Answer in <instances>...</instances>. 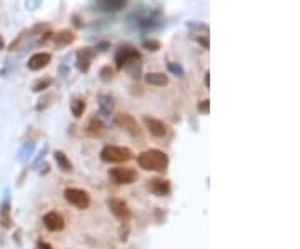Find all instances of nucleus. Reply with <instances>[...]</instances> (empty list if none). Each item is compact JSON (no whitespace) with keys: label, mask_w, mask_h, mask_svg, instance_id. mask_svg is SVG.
Masks as SVG:
<instances>
[{"label":"nucleus","mask_w":300,"mask_h":249,"mask_svg":"<svg viewBox=\"0 0 300 249\" xmlns=\"http://www.w3.org/2000/svg\"><path fill=\"white\" fill-rule=\"evenodd\" d=\"M137 162L144 171L165 172L169 168V156L160 149H147L139 154Z\"/></svg>","instance_id":"obj_1"},{"label":"nucleus","mask_w":300,"mask_h":249,"mask_svg":"<svg viewBox=\"0 0 300 249\" xmlns=\"http://www.w3.org/2000/svg\"><path fill=\"white\" fill-rule=\"evenodd\" d=\"M147 189H149L150 194H154L157 197H164V196L170 194L172 186L167 179H164V177H154V179L147 181Z\"/></svg>","instance_id":"obj_8"},{"label":"nucleus","mask_w":300,"mask_h":249,"mask_svg":"<svg viewBox=\"0 0 300 249\" xmlns=\"http://www.w3.org/2000/svg\"><path fill=\"white\" fill-rule=\"evenodd\" d=\"M50 60H52V55H50L49 52H39V54H34L30 57L27 62V67L30 70H40L43 67H47Z\"/></svg>","instance_id":"obj_12"},{"label":"nucleus","mask_w":300,"mask_h":249,"mask_svg":"<svg viewBox=\"0 0 300 249\" xmlns=\"http://www.w3.org/2000/svg\"><path fill=\"white\" fill-rule=\"evenodd\" d=\"M63 197H65V201L70 204V206L77 208L80 211H84L90 206V196H88V193L84 189L68 188V189H65V193H63Z\"/></svg>","instance_id":"obj_3"},{"label":"nucleus","mask_w":300,"mask_h":249,"mask_svg":"<svg viewBox=\"0 0 300 249\" xmlns=\"http://www.w3.org/2000/svg\"><path fill=\"white\" fill-rule=\"evenodd\" d=\"M145 82L150 86H157V87H164L169 84V75L164 72H150L145 75Z\"/></svg>","instance_id":"obj_14"},{"label":"nucleus","mask_w":300,"mask_h":249,"mask_svg":"<svg viewBox=\"0 0 300 249\" xmlns=\"http://www.w3.org/2000/svg\"><path fill=\"white\" fill-rule=\"evenodd\" d=\"M4 49V40H2V37H0V50Z\"/></svg>","instance_id":"obj_29"},{"label":"nucleus","mask_w":300,"mask_h":249,"mask_svg":"<svg viewBox=\"0 0 300 249\" xmlns=\"http://www.w3.org/2000/svg\"><path fill=\"white\" fill-rule=\"evenodd\" d=\"M167 67H169V70H170L172 74H174V75H177V77H183V75H185L183 69H182L180 66H178V64L169 62V64H167Z\"/></svg>","instance_id":"obj_23"},{"label":"nucleus","mask_w":300,"mask_h":249,"mask_svg":"<svg viewBox=\"0 0 300 249\" xmlns=\"http://www.w3.org/2000/svg\"><path fill=\"white\" fill-rule=\"evenodd\" d=\"M104 132H105V126H104V122H102L97 116H94L90 120H88V124H87V134H88V136L102 137V136H104Z\"/></svg>","instance_id":"obj_13"},{"label":"nucleus","mask_w":300,"mask_h":249,"mask_svg":"<svg viewBox=\"0 0 300 249\" xmlns=\"http://www.w3.org/2000/svg\"><path fill=\"white\" fill-rule=\"evenodd\" d=\"M135 60H140V52L137 49H133L130 46H122L117 49L116 52V66L119 70L125 69L129 64L135 62Z\"/></svg>","instance_id":"obj_6"},{"label":"nucleus","mask_w":300,"mask_h":249,"mask_svg":"<svg viewBox=\"0 0 300 249\" xmlns=\"http://www.w3.org/2000/svg\"><path fill=\"white\" fill-rule=\"evenodd\" d=\"M74 40H75V34L70 29L59 30L54 35V42L57 44V46H68V44H72Z\"/></svg>","instance_id":"obj_16"},{"label":"nucleus","mask_w":300,"mask_h":249,"mask_svg":"<svg viewBox=\"0 0 300 249\" xmlns=\"http://www.w3.org/2000/svg\"><path fill=\"white\" fill-rule=\"evenodd\" d=\"M142 47L150 50V52H157V50L162 49V44L155 39H145V40H142Z\"/></svg>","instance_id":"obj_20"},{"label":"nucleus","mask_w":300,"mask_h":249,"mask_svg":"<svg viewBox=\"0 0 300 249\" xmlns=\"http://www.w3.org/2000/svg\"><path fill=\"white\" fill-rule=\"evenodd\" d=\"M37 247H39V249H54L52 246L49 244V242H45L43 239H39V242H37Z\"/></svg>","instance_id":"obj_25"},{"label":"nucleus","mask_w":300,"mask_h":249,"mask_svg":"<svg viewBox=\"0 0 300 249\" xmlns=\"http://www.w3.org/2000/svg\"><path fill=\"white\" fill-rule=\"evenodd\" d=\"M129 0H100V5L104 10H110V12H117L120 9H124Z\"/></svg>","instance_id":"obj_19"},{"label":"nucleus","mask_w":300,"mask_h":249,"mask_svg":"<svg viewBox=\"0 0 300 249\" xmlns=\"http://www.w3.org/2000/svg\"><path fill=\"white\" fill-rule=\"evenodd\" d=\"M50 86H52V79H40L34 84V89H32V91L34 92H43V91H47Z\"/></svg>","instance_id":"obj_21"},{"label":"nucleus","mask_w":300,"mask_h":249,"mask_svg":"<svg viewBox=\"0 0 300 249\" xmlns=\"http://www.w3.org/2000/svg\"><path fill=\"white\" fill-rule=\"evenodd\" d=\"M99 107H100V112L104 114V116H110L116 109V102L110 97V95H100L99 97Z\"/></svg>","instance_id":"obj_17"},{"label":"nucleus","mask_w":300,"mask_h":249,"mask_svg":"<svg viewBox=\"0 0 300 249\" xmlns=\"http://www.w3.org/2000/svg\"><path fill=\"white\" fill-rule=\"evenodd\" d=\"M132 151L122 146H105L100 151V159L104 162H127L132 159Z\"/></svg>","instance_id":"obj_2"},{"label":"nucleus","mask_w":300,"mask_h":249,"mask_svg":"<svg viewBox=\"0 0 300 249\" xmlns=\"http://www.w3.org/2000/svg\"><path fill=\"white\" fill-rule=\"evenodd\" d=\"M95 55H97V52H95V50L90 49V47H84V49L79 50V52H77V62H75V66H77L79 72L87 74L88 70H90L92 60H94Z\"/></svg>","instance_id":"obj_9"},{"label":"nucleus","mask_w":300,"mask_h":249,"mask_svg":"<svg viewBox=\"0 0 300 249\" xmlns=\"http://www.w3.org/2000/svg\"><path fill=\"white\" fill-rule=\"evenodd\" d=\"M108 177L112 182L119 184V186H129L137 181V171L130 168H113L108 171Z\"/></svg>","instance_id":"obj_4"},{"label":"nucleus","mask_w":300,"mask_h":249,"mask_svg":"<svg viewBox=\"0 0 300 249\" xmlns=\"http://www.w3.org/2000/svg\"><path fill=\"white\" fill-rule=\"evenodd\" d=\"M42 35H43V34H42ZM50 37H52V34H50V32H47V34L42 37V42H47V40L50 39Z\"/></svg>","instance_id":"obj_27"},{"label":"nucleus","mask_w":300,"mask_h":249,"mask_svg":"<svg viewBox=\"0 0 300 249\" xmlns=\"http://www.w3.org/2000/svg\"><path fill=\"white\" fill-rule=\"evenodd\" d=\"M197 109H199L200 114H209L210 112V100L205 99V100H202L199 106H197Z\"/></svg>","instance_id":"obj_24"},{"label":"nucleus","mask_w":300,"mask_h":249,"mask_svg":"<svg viewBox=\"0 0 300 249\" xmlns=\"http://www.w3.org/2000/svg\"><path fill=\"white\" fill-rule=\"evenodd\" d=\"M107 206L110 209V213L116 216L119 221L129 222L132 219V209L129 208V204L122 199H108Z\"/></svg>","instance_id":"obj_7"},{"label":"nucleus","mask_w":300,"mask_h":249,"mask_svg":"<svg viewBox=\"0 0 300 249\" xmlns=\"http://www.w3.org/2000/svg\"><path fill=\"white\" fill-rule=\"evenodd\" d=\"M197 42H199L203 49H209V39H207V37H205V39H202V37H200V39H197Z\"/></svg>","instance_id":"obj_26"},{"label":"nucleus","mask_w":300,"mask_h":249,"mask_svg":"<svg viewBox=\"0 0 300 249\" xmlns=\"http://www.w3.org/2000/svg\"><path fill=\"white\" fill-rule=\"evenodd\" d=\"M209 75H210V74L205 72V86H207V87H210V77H209Z\"/></svg>","instance_id":"obj_28"},{"label":"nucleus","mask_w":300,"mask_h":249,"mask_svg":"<svg viewBox=\"0 0 300 249\" xmlns=\"http://www.w3.org/2000/svg\"><path fill=\"white\" fill-rule=\"evenodd\" d=\"M54 159H55V162H57V165H59L60 171H63V172H72L74 171V164L70 162V159L67 157L65 152L55 151L54 152Z\"/></svg>","instance_id":"obj_15"},{"label":"nucleus","mask_w":300,"mask_h":249,"mask_svg":"<svg viewBox=\"0 0 300 249\" xmlns=\"http://www.w3.org/2000/svg\"><path fill=\"white\" fill-rule=\"evenodd\" d=\"M99 75H100V80H104V82H110V80L113 79V69H112L110 66H104V67L100 69Z\"/></svg>","instance_id":"obj_22"},{"label":"nucleus","mask_w":300,"mask_h":249,"mask_svg":"<svg viewBox=\"0 0 300 249\" xmlns=\"http://www.w3.org/2000/svg\"><path fill=\"white\" fill-rule=\"evenodd\" d=\"M43 226H45L50 233H59V231H62L63 227H65V221H63V218L59 213L50 211V213H47L45 216H43Z\"/></svg>","instance_id":"obj_11"},{"label":"nucleus","mask_w":300,"mask_h":249,"mask_svg":"<svg viewBox=\"0 0 300 249\" xmlns=\"http://www.w3.org/2000/svg\"><path fill=\"white\" fill-rule=\"evenodd\" d=\"M116 126L120 127L122 131H125L132 137H135V139L142 137V129H140L135 117L130 116V114H119V116H116Z\"/></svg>","instance_id":"obj_5"},{"label":"nucleus","mask_w":300,"mask_h":249,"mask_svg":"<svg viewBox=\"0 0 300 249\" xmlns=\"http://www.w3.org/2000/svg\"><path fill=\"white\" fill-rule=\"evenodd\" d=\"M85 109H87V104H85L84 99L77 97V99H74L72 102H70V112H72V116L75 119H79V117L84 116Z\"/></svg>","instance_id":"obj_18"},{"label":"nucleus","mask_w":300,"mask_h":249,"mask_svg":"<svg viewBox=\"0 0 300 249\" xmlns=\"http://www.w3.org/2000/svg\"><path fill=\"white\" fill-rule=\"evenodd\" d=\"M144 124L147 127V131H149L154 137H165L167 136V126H165L160 119H155V117H150V116H144Z\"/></svg>","instance_id":"obj_10"}]
</instances>
